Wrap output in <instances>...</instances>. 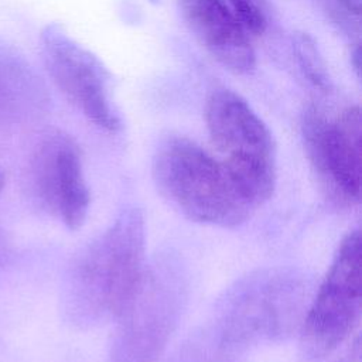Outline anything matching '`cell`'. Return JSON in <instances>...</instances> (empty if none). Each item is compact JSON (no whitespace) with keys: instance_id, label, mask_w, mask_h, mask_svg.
Segmentation results:
<instances>
[{"instance_id":"14","label":"cell","mask_w":362,"mask_h":362,"mask_svg":"<svg viewBox=\"0 0 362 362\" xmlns=\"http://www.w3.org/2000/svg\"><path fill=\"white\" fill-rule=\"evenodd\" d=\"M3 188H4V175H3V173H1V170H0V194H1Z\"/></svg>"},{"instance_id":"4","label":"cell","mask_w":362,"mask_h":362,"mask_svg":"<svg viewBox=\"0 0 362 362\" xmlns=\"http://www.w3.org/2000/svg\"><path fill=\"white\" fill-rule=\"evenodd\" d=\"M362 305V239L349 232L339 243L332 263L308 308L303 342L313 356H325L355 329Z\"/></svg>"},{"instance_id":"8","label":"cell","mask_w":362,"mask_h":362,"mask_svg":"<svg viewBox=\"0 0 362 362\" xmlns=\"http://www.w3.org/2000/svg\"><path fill=\"white\" fill-rule=\"evenodd\" d=\"M33 181L45 208L68 229H79L88 216L90 195L78 144L65 133L45 136L33 160Z\"/></svg>"},{"instance_id":"1","label":"cell","mask_w":362,"mask_h":362,"mask_svg":"<svg viewBox=\"0 0 362 362\" xmlns=\"http://www.w3.org/2000/svg\"><path fill=\"white\" fill-rule=\"evenodd\" d=\"M146 225L141 211L124 208L75 259L66 284L68 311L81 325H99L129 307L144 276Z\"/></svg>"},{"instance_id":"11","label":"cell","mask_w":362,"mask_h":362,"mask_svg":"<svg viewBox=\"0 0 362 362\" xmlns=\"http://www.w3.org/2000/svg\"><path fill=\"white\" fill-rule=\"evenodd\" d=\"M249 35H260L267 28L266 0H225Z\"/></svg>"},{"instance_id":"6","label":"cell","mask_w":362,"mask_h":362,"mask_svg":"<svg viewBox=\"0 0 362 362\" xmlns=\"http://www.w3.org/2000/svg\"><path fill=\"white\" fill-rule=\"evenodd\" d=\"M184 283L167 264L146 273L129 307L119 317L112 362H158L177 324Z\"/></svg>"},{"instance_id":"5","label":"cell","mask_w":362,"mask_h":362,"mask_svg":"<svg viewBox=\"0 0 362 362\" xmlns=\"http://www.w3.org/2000/svg\"><path fill=\"white\" fill-rule=\"evenodd\" d=\"M303 139L308 160L335 202L354 206L362 191V119L359 106H349L337 117L308 106L303 115Z\"/></svg>"},{"instance_id":"12","label":"cell","mask_w":362,"mask_h":362,"mask_svg":"<svg viewBox=\"0 0 362 362\" xmlns=\"http://www.w3.org/2000/svg\"><path fill=\"white\" fill-rule=\"evenodd\" d=\"M338 7H341L342 11L354 16V17H359L361 16V6H362V0H334Z\"/></svg>"},{"instance_id":"7","label":"cell","mask_w":362,"mask_h":362,"mask_svg":"<svg viewBox=\"0 0 362 362\" xmlns=\"http://www.w3.org/2000/svg\"><path fill=\"white\" fill-rule=\"evenodd\" d=\"M40 42L45 68L62 95L98 127L119 130L120 120L109 96L110 75L102 61L58 24L44 27Z\"/></svg>"},{"instance_id":"3","label":"cell","mask_w":362,"mask_h":362,"mask_svg":"<svg viewBox=\"0 0 362 362\" xmlns=\"http://www.w3.org/2000/svg\"><path fill=\"white\" fill-rule=\"evenodd\" d=\"M205 120L222 164L259 208L276 185V147L269 127L239 93L226 88L209 93Z\"/></svg>"},{"instance_id":"10","label":"cell","mask_w":362,"mask_h":362,"mask_svg":"<svg viewBox=\"0 0 362 362\" xmlns=\"http://www.w3.org/2000/svg\"><path fill=\"white\" fill-rule=\"evenodd\" d=\"M291 47L294 59L303 76L315 89L321 92H328L331 89L329 72L314 37L308 33L298 31L293 35Z\"/></svg>"},{"instance_id":"13","label":"cell","mask_w":362,"mask_h":362,"mask_svg":"<svg viewBox=\"0 0 362 362\" xmlns=\"http://www.w3.org/2000/svg\"><path fill=\"white\" fill-rule=\"evenodd\" d=\"M351 64H352L356 75L359 76V74H361V47H359V44H355L354 49L351 51Z\"/></svg>"},{"instance_id":"2","label":"cell","mask_w":362,"mask_h":362,"mask_svg":"<svg viewBox=\"0 0 362 362\" xmlns=\"http://www.w3.org/2000/svg\"><path fill=\"white\" fill-rule=\"evenodd\" d=\"M153 178L161 195L194 222L235 228L256 211L222 161L187 137L158 146Z\"/></svg>"},{"instance_id":"9","label":"cell","mask_w":362,"mask_h":362,"mask_svg":"<svg viewBox=\"0 0 362 362\" xmlns=\"http://www.w3.org/2000/svg\"><path fill=\"white\" fill-rule=\"evenodd\" d=\"M181 14L204 48L226 69L249 74L256 54L249 34L225 0H178Z\"/></svg>"},{"instance_id":"15","label":"cell","mask_w":362,"mask_h":362,"mask_svg":"<svg viewBox=\"0 0 362 362\" xmlns=\"http://www.w3.org/2000/svg\"><path fill=\"white\" fill-rule=\"evenodd\" d=\"M150 1H153V3H157V1H160V0H150Z\"/></svg>"}]
</instances>
